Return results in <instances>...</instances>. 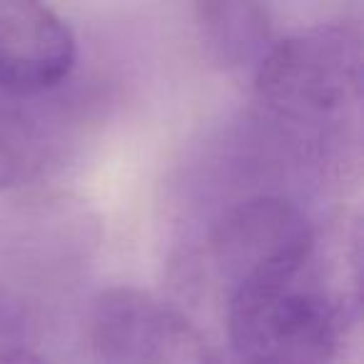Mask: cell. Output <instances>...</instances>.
<instances>
[{
    "mask_svg": "<svg viewBox=\"0 0 364 364\" xmlns=\"http://www.w3.org/2000/svg\"><path fill=\"white\" fill-rule=\"evenodd\" d=\"M95 364H215V352L175 307L132 287L102 292L87 314Z\"/></svg>",
    "mask_w": 364,
    "mask_h": 364,
    "instance_id": "obj_4",
    "label": "cell"
},
{
    "mask_svg": "<svg viewBox=\"0 0 364 364\" xmlns=\"http://www.w3.org/2000/svg\"><path fill=\"white\" fill-rule=\"evenodd\" d=\"M0 364H50L48 359H43L38 352L28 347H18V349H8V352L0 354Z\"/></svg>",
    "mask_w": 364,
    "mask_h": 364,
    "instance_id": "obj_8",
    "label": "cell"
},
{
    "mask_svg": "<svg viewBox=\"0 0 364 364\" xmlns=\"http://www.w3.org/2000/svg\"><path fill=\"white\" fill-rule=\"evenodd\" d=\"M322 245L309 259L242 279L228 292L218 364H337L357 322V284H337Z\"/></svg>",
    "mask_w": 364,
    "mask_h": 364,
    "instance_id": "obj_2",
    "label": "cell"
},
{
    "mask_svg": "<svg viewBox=\"0 0 364 364\" xmlns=\"http://www.w3.org/2000/svg\"><path fill=\"white\" fill-rule=\"evenodd\" d=\"M77 63L73 28L38 3H0V87L21 95L65 90Z\"/></svg>",
    "mask_w": 364,
    "mask_h": 364,
    "instance_id": "obj_6",
    "label": "cell"
},
{
    "mask_svg": "<svg viewBox=\"0 0 364 364\" xmlns=\"http://www.w3.org/2000/svg\"><path fill=\"white\" fill-rule=\"evenodd\" d=\"M82 115L65 90L21 95L0 87V193L55 172L75 147Z\"/></svg>",
    "mask_w": 364,
    "mask_h": 364,
    "instance_id": "obj_5",
    "label": "cell"
},
{
    "mask_svg": "<svg viewBox=\"0 0 364 364\" xmlns=\"http://www.w3.org/2000/svg\"><path fill=\"white\" fill-rule=\"evenodd\" d=\"M362 31L317 23L274 41L255 68L257 120L299 162L329 170L359 137Z\"/></svg>",
    "mask_w": 364,
    "mask_h": 364,
    "instance_id": "obj_1",
    "label": "cell"
},
{
    "mask_svg": "<svg viewBox=\"0 0 364 364\" xmlns=\"http://www.w3.org/2000/svg\"><path fill=\"white\" fill-rule=\"evenodd\" d=\"M319 232L299 200L284 193H257L237 200L213 225L205 259L223 292L252 274L309 259Z\"/></svg>",
    "mask_w": 364,
    "mask_h": 364,
    "instance_id": "obj_3",
    "label": "cell"
},
{
    "mask_svg": "<svg viewBox=\"0 0 364 364\" xmlns=\"http://www.w3.org/2000/svg\"><path fill=\"white\" fill-rule=\"evenodd\" d=\"M195 23L210 58L223 68H257L274 43L267 8L255 3H200Z\"/></svg>",
    "mask_w": 364,
    "mask_h": 364,
    "instance_id": "obj_7",
    "label": "cell"
}]
</instances>
